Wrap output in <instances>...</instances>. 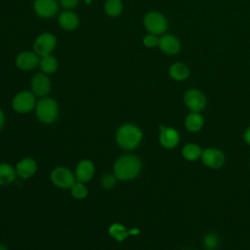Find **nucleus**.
Returning a JSON list of instances; mask_svg holds the SVG:
<instances>
[{
    "instance_id": "7ed1b4c3",
    "label": "nucleus",
    "mask_w": 250,
    "mask_h": 250,
    "mask_svg": "<svg viewBox=\"0 0 250 250\" xmlns=\"http://www.w3.org/2000/svg\"><path fill=\"white\" fill-rule=\"evenodd\" d=\"M36 115L39 121L42 123H54L59 115V107L57 103L50 98L40 100L36 104Z\"/></svg>"
},
{
    "instance_id": "a878e982",
    "label": "nucleus",
    "mask_w": 250,
    "mask_h": 250,
    "mask_svg": "<svg viewBox=\"0 0 250 250\" xmlns=\"http://www.w3.org/2000/svg\"><path fill=\"white\" fill-rule=\"evenodd\" d=\"M116 180H117V178L115 177L114 174H105L102 177V180H101L102 187L104 188L109 189L115 186Z\"/></svg>"
},
{
    "instance_id": "f3484780",
    "label": "nucleus",
    "mask_w": 250,
    "mask_h": 250,
    "mask_svg": "<svg viewBox=\"0 0 250 250\" xmlns=\"http://www.w3.org/2000/svg\"><path fill=\"white\" fill-rule=\"evenodd\" d=\"M16 168L8 163H0V186L12 184L17 177Z\"/></svg>"
},
{
    "instance_id": "6ab92c4d",
    "label": "nucleus",
    "mask_w": 250,
    "mask_h": 250,
    "mask_svg": "<svg viewBox=\"0 0 250 250\" xmlns=\"http://www.w3.org/2000/svg\"><path fill=\"white\" fill-rule=\"evenodd\" d=\"M203 123H204L203 117L199 113L194 112V111L189 113L186 117V121H185L187 129L188 131H190V132H197V131H199L202 128Z\"/></svg>"
},
{
    "instance_id": "f03ea898",
    "label": "nucleus",
    "mask_w": 250,
    "mask_h": 250,
    "mask_svg": "<svg viewBox=\"0 0 250 250\" xmlns=\"http://www.w3.org/2000/svg\"><path fill=\"white\" fill-rule=\"evenodd\" d=\"M143 138V132L134 124H124L116 132V143L123 149H134Z\"/></svg>"
},
{
    "instance_id": "393cba45",
    "label": "nucleus",
    "mask_w": 250,
    "mask_h": 250,
    "mask_svg": "<svg viewBox=\"0 0 250 250\" xmlns=\"http://www.w3.org/2000/svg\"><path fill=\"white\" fill-rule=\"evenodd\" d=\"M71 195L76 199H84L88 195V188L81 182H75V184L70 188Z\"/></svg>"
},
{
    "instance_id": "c756f323",
    "label": "nucleus",
    "mask_w": 250,
    "mask_h": 250,
    "mask_svg": "<svg viewBox=\"0 0 250 250\" xmlns=\"http://www.w3.org/2000/svg\"><path fill=\"white\" fill-rule=\"evenodd\" d=\"M243 138H244V141H245L248 145H250V127L246 129Z\"/></svg>"
},
{
    "instance_id": "f257e3e1",
    "label": "nucleus",
    "mask_w": 250,
    "mask_h": 250,
    "mask_svg": "<svg viewBox=\"0 0 250 250\" xmlns=\"http://www.w3.org/2000/svg\"><path fill=\"white\" fill-rule=\"evenodd\" d=\"M142 168L140 158L134 154H126L119 157L113 166V174L117 180L130 181L135 179Z\"/></svg>"
},
{
    "instance_id": "2eb2a0df",
    "label": "nucleus",
    "mask_w": 250,
    "mask_h": 250,
    "mask_svg": "<svg viewBox=\"0 0 250 250\" xmlns=\"http://www.w3.org/2000/svg\"><path fill=\"white\" fill-rule=\"evenodd\" d=\"M158 46L162 52L167 55H174L180 51L181 45L179 40L170 34L163 35L158 42Z\"/></svg>"
},
{
    "instance_id": "4468645a",
    "label": "nucleus",
    "mask_w": 250,
    "mask_h": 250,
    "mask_svg": "<svg viewBox=\"0 0 250 250\" xmlns=\"http://www.w3.org/2000/svg\"><path fill=\"white\" fill-rule=\"evenodd\" d=\"M31 87L33 94L36 96H45L51 89V83L49 78L41 73L33 76L31 81Z\"/></svg>"
},
{
    "instance_id": "412c9836",
    "label": "nucleus",
    "mask_w": 250,
    "mask_h": 250,
    "mask_svg": "<svg viewBox=\"0 0 250 250\" xmlns=\"http://www.w3.org/2000/svg\"><path fill=\"white\" fill-rule=\"evenodd\" d=\"M109 235L115 239L116 241H123L127 238V236L130 234L129 231L126 229V228L118 223L112 224L108 229Z\"/></svg>"
},
{
    "instance_id": "4be33fe9",
    "label": "nucleus",
    "mask_w": 250,
    "mask_h": 250,
    "mask_svg": "<svg viewBox=\"0 0 250 250\" xmlns=\"http://www.w3.org/2000/svg\"><path fill=\"white\" fill-rule=\"evenodd\" d=\"M182 153H183V156H184L186 159L190 160V161H193V160H196L199 156H201L202 150H201V148H200L197 145H195V144H188V145H186V146L183 147Z\"/></svg>"
},
{
    "instance_id": "c85d7f7f",
    "label": "nucleus",
    "mask_w": 250,
    "mask_h": 250,
    "mask_svg": "<svg viewBox=\"0 0 250 250\" xmlns=\"http://www.w3.org/2000/svg\"><path fill=\"white\" fill-rule=\"evenodd\" d=\"M79 0H61V4L63 8L71 9L78 4Z\"/></svg>"
},
{
    "instance_id": "b1692460",
    "label": "nucleus",
    "mask_w": 250,
    "mask_h": 250,
    "mask_svg": "<svg viewBox=\"0 0 250 250\" xmlns=\"http://www.w3.org/2000/svg\"><path fill=\"white\" fill-rule=\"evenodd\" d=\"M104 10L108 16L116 17L122 11V3L120 0H107L104 5Z\"/></svg>"
},
{
    "instance_id": "9d476101",
    "label": "nucleus",
    "mask_w": 250,
    "mask_h": 250,
    "mask_svg": "<svg viewBox=\"0 0 250 250\" xmlns=\"http://www.w3.org/2000/svg\"><path fill=\"white\" fill-rule=\"evenodd\" d=\"M95 173V166L89 159H83L79 161L75 169V178L77 182L87 183L89 182Z\"/></svg>"
},
{
    "instance_id": "a211bd4d",
    "label": "nucleus",
    "mask_w": 250,
    "mask_h": 250,
    "mask_svg": "<svg viewBox=\"0 0 250 250\" xmlns=\"http://www.w3.org/2000/svg\"><path fill=\"white\" fill-rule=\"evenodd\" d=\"M169 74L174 80L182 81L188 78V76L189 75V69L183 62H175L170 66Z\"/></svg>"
},
{
    "instance_id": "dca6fc26",
    "label": "nucleus",
    "mask_w": 250,
    "mask_h": 250,
    "mask_svg": "<svg viewBox=\"0 0 250 250\" xmlns=\"http://www.w3.org/2000/svg\"><path fill=\"white\" fill-rule=\"evenodd\" d=\"M17 66L23 70L32 69L35 67L38 63V58L35 56V54L31 52H22L21 53L16 60Z\"/></svg>"
},
{
    "instance_id": "aec40b11",
    "label": "nucleus",
    "mask_w": 250,
    "mask_h": 250,
    "mask_svg": "<svg viewBox=\"0 0 250 250\" xmlns=\"http://www.w3.org/2000/svg\"><path fill=\"white\" fill-rule=\"evenodd\" d=\"M61 26L67 30H72L78 25V18L72 12H63L59 18Z\"/></svg>"
},
{
    "instance_id": "f8f14e48",
    "label": "nucleus",
    "mask_w": 250,
    "mask_h": 250,
    "mask_svg": "<svg viewBox=\"0 0 250 250\" xmlns=\"http://www.w3.org/2000/svg\"><path fill=\"white\" fill-rule=\"evenodd\" d=\"M160 144L166 148H173L175 147L179 141L180 137L178 132L174 128L170 127H160V135H159Z\"/></svg>"
},
{
    "instance_id": "6e6552de",
    "label": "nucleus",
    "mask_w": 250,
    "mask_h": 250,
    "mask_svg": "<svg viewBox=\"0 0 250 250\" xmlns=\"http://www.w3.org/2000/svg\"><path fill=\"white\" fill-rule=\"evenodd\" d=\"M202 162L210 168H220L225 162V155L222 150L217 148H206L201 154Z\"/></svg>"
},
{
    "instance_id": "cd10ccee",
    "label": "nucleus",
    "mask_w": 250,
    "mask_h": 250,
    "mask_svg": "<svg viewBox=\"0 0 250 250\" xmlns=\"http://www.w3.org/2000/svg\"><path fill=\"white\" fill-rule=\"evenodd\" d=\"M158 42L159 39L155 36V34H148L144 38V44L148 48L155 47L156 45H158Z\"/></svg>"
},
{
    "instance_id": "2f4dec72",
    "label": "nucleus",
    "mask_w": 250,
    "mask_h": 250,
    "mask_svg": "<svg viewBox=\"0 0 250 250\" xmlns=\"http://www.w3.org/2000/svg\"><path fill=\"white\" fill-rule=\"evenodd\" d=\"M0 250H8V249H7V247L4 244L0 243Z\"/></svg>"
},
{
    "instance_id": "1a4fd4ad",
    "label": "nucleus",
    "mask_w": 250,
    "mask_h": 250,
    "mask_svg": "<svg viewBox=\"0 0 250 250\" xmlns=\"http://www.w3.org/2000/svg\"><path fill=\"white\" fill-rule=\"evenodd\" d=\"M56 46V38L51 33H43L37 39L34 43V50L38 55L41 56H47L49 55Z\"/></svg>"
},
{
    "instance_id": "9b49d317",
    "label": "nucleus",
    "mask_w": 250,
    "mask_h": 250,
    "mask_svg": "<svg viewBox=\"0 0 250 250\" xmlns=\"http://www.w3.org/2000/svg\"><path fill=\"white\" fill-rule=\"evenodd\" d=\"M18 176L21 179H27L32 177L37 171V163L31 157H25L20 160L16 166Z\"/></svg>"
},
{
    "instance_id": "bb28decb",
    "label": "nucleus",
    "mask_w": 250,
    "mask_h": 250,
    "mask_svg": "<svg viewBox=\"0 0 250 250\" xmlns=\"http://www.w3.org/2000/svg\"><path fill=\"white\" fill-rule=\"evenodd\" d=\"M218 242H219L218 237L214 233H209L204 238V244H205V247L207 248V250L215 249L218 245Z\"/></svg>"
},
{
    "instance_id": "5701e85b",
    "label": "nucleus",
    "mask_w": 250,
    "mask_h": 250,
    "mask_svg": "<svg viewBox=\"0 0 250 250\" xmlns=\"http://www.w3.org/2000/svg\"><path fill=\"white\" fill-rule=\"evenodd\" d=\"M40 65H41V68L44 72L53 73L57 70L58 62L54 57H52L50 55H47V56H44L43 59L41 60Z\"/></svg>"
},
{
    "instance_id": "0eeeda50",
    "label": "nucleus",
    "mask_w": 250,
    "mask_h": 250,
    "mask_svg": "<svg viewBox=\"0 0 250 250\" xmlns=\"http://www.w3.org/2000/svg\"><path fill=\"white\" fill-rule=\"evenodd\" d=\"M184 101L187 106L194 112L201 111L206 105L205 96L203 93L196 89H190L187 91L184 97Z\"/></svg>"
},
{
    "instance_id": "20e7f679",
    "label": "nucleus",
    "mask_w": 250,
    "mask_h": 250,
    "mask_svg": "<svg viewBox=\"0 0 250 250\" xmlns=\"http://www.w3.org/2000/svg\"><path fill=\"white\" fill-rule=\"evenodd\" d=\"M52 183L60 188H70L76 182L75 175L66 167H56L51 173Z\"/></svg>"
},
{
    "instance_id": "7c9ffc66",
    "label": "nucleus",
    "mask_w": 250,
    "mask_h": 250,
    "mask_svg": "<svg viewBox=\"0 0 250 250\" xmlns=\"http://www.w3.org/2000/svg\"><path fill=\"white\" fill-rule=\"evenodd\" d=\"M4 123H5V115H4V112L2 111V109L0 108V130L3 128Z\"/></svg>"
},
{
    "instance_id": "ddd939ff",
    "label": "nucleus",
    "mask_w": 250,
    "mask_h": 250,
    "mask_svg": "<svg viewBox=\"0 0 250 250\" xmlns=\"http://www.w3.org/2000/svg\"><path fill=\"white\" fill-rule=\"evenodd\" d=\"M34 9L38 16L42 18H50L57 13L58 4L56 0H36Z\"/></svg>"
},
{
    "instance_id": "39448f33",
    "label": "nucleus",
    "mask_w": 250,
    "mask_h": 250,
    "mask_svg": "<svg viewBox=\"0 0 250 250\" xmlns=\"http://www.w3.org/2000/svg\"><path fill=\"white\" fill-rule=\"evenodd\" d=\"M144 23L147 31L151 34H161L163 33L168 26L167 20L165 17L157 12H150L148 13L144 20Z\"/></svg>"
},
{
    "instance_id": "423d86ee",
    "label": "nucleus",
    "mask_w": 250,
    "mask_h": 250,
    "mask_svg": "<svg viewBox=\"0 0 250 250\" xmlns=\"http://www.w3.org/2000/svg\"><path fill=\"white\" fill-rule=\"evenodd\" d=\"M13 108L19 113H26L35 106L34 94L28 91H22L15 96L12 102Z\"/></svg>"
}]
</instances>
